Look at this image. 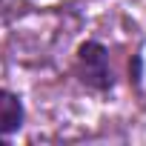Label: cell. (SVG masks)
Here are the masks:
<instances>
[{"label": "cell", "mask_w": 146, "mask_h": 146, "mask_svg": "<svg viewBox=\"0 0 146 146\" xmlns=\"http://www.w3.org/2000/svg\"><path fill=\"white\" fill-rule=\"evenodd\" d=\"M23 115H26L23 112V100L15 92H9V89H0V135L9 137V135L20 132Z\"/></svg>", "instance_id": "cell-2"}, {"label": "cell", "mask_w": 146, "mask_h": 146, "mask_svg": "<svg viewBox=\"0 0 146 146\" xmlns=\"http://www.w3.org/2000/svg\"><path fill=\"white\" fill-rule=\"evenodd\" d=\"M78 78L83 86L95 92H109L115 86V75L109 66V49L98 40H86L78 49Z\"/></svg>", "instance_id": "cell-1"}]
</instances>
